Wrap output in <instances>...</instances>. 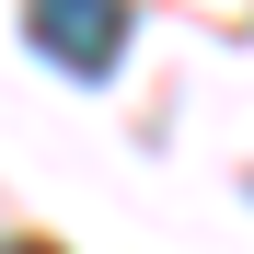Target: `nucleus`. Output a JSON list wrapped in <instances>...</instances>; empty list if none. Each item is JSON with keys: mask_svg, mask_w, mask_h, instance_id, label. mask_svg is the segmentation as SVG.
Listing matches in <instances>:
<instances>
[{"mask_svg": "<svg viewBox=\"0 0 254 254\" xmlns=\"http://www.w3.org/2000/svg\"><path fill=\"white\" fill-rule=\"evenodd\" d=\"M0 254H47V243H0Z\"/></svg>", "mask_w": 254, "mask_h": 254, "instance_id": "f03ea898", "label": "nucleus"}, {"mask_svg": "<svg viewBox=\"0 0 254 254\" xmlns=\"http://www.w3.org/2000/svg\"><path fill=\"white\" fill-rule=\"evenodd\" d=\"M35 47H47L69 81H104L116 69V47H127V0H35Z\"/></svg>", "mask_w": 254, "mask_h": 254, "instance_id": "f257e3e1", "label": "nucleus"}]
</instances>
